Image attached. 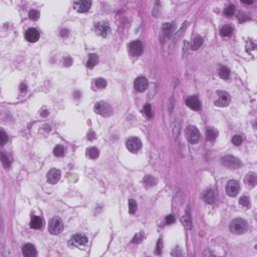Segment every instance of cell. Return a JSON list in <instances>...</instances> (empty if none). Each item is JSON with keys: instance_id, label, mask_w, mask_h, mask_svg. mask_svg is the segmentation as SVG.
I'll list each match as a JSON object with an SVG mask.
<instances>
[{"instance_id": "cell-1", "label": "cell", "mask_w": 257, "mask_h": 257, "mask_svg": "<svg viewBox=\"0 0 257 257\" xmlns=\"http://www.w3.org/2000/svg\"><path fill=\"white\" fill-rule=\"evenodd\" d=\"M229 229L233 234H243L248 229V223L242 218H236L230 222Z\"/></svg>"}, {"instance_id": "cell-2", "label": "cell", "mask_w": 257, "mask_h": 257, "mask_svg": "<svg viewBox=\"0 0 257 257\" xmlns=\"http://www.w3.org/2000/svg\"><path fill=\"white\" fill-rule=\"evenodd\" d=\"M94 111L102 117H110L113 115V107L106 102H98L94 105Z\"/></svg>"}, {"instance_id": "cell-3", "label": "cell", "mask_w": 257, "mask_h": 257, "mask_svg": "<svg viewBox=\"0 0 257 257\" xmlns=\"http://www.w3.org/2000/svg\"><path fill=\"white\" fill-rule=\"evenodd\" d=\"M88 238L84 234H76L73 235L69 240V246L73 248H78V249H82L88 245Z\"/></svg>"}, {"instance_id": "cell-4", "label": "cell", "mask_w": 257, "mask_h": 257, "mask_svg": "<svg viewBox=\"0 0 257 257\" xmlns=\"http://www.w3.org/2000/svg\"><path fill=\"white\" fill-rule=\"evenodd\" d=\"M48 231L52 235H59L63 231V222L59 217H53L48 223Z\"/></svg>"}, {"instance_id": "cell-5", "label": "cell", "mask_w": 257, "mask_h": 257, "mask_svg": "<svg viewBox=\"0 0 257 257\" xmlns=\"http://www.w3.org/2000/svg\"><path fill=\"white\" fill-rule=\"evenodd\" d=\"M221 163H222L223 166H225V167L229 168L231 170H236V169H238V168H240L242 166L240 160L236 158V157H233V156L222 157Z\"/></svg>"}, {"instance_id": "cell-6", "label": "cell", "mask_w": 257, "mask_h": 257, "mask_svg": "<svg viewBox=\"0 0 257 257\" xmlns=\"http://www.w3.org/2000/svg\"><path fill=\"white\" fill-rule=\"evenodd\" d=\"M217 94H218V99L214 102L215 106L223 107H227L228 105H229L230 101H231V97H230V94H228L227 92L218 90Z\"/></svg>"}, {"instance_id": "cell-7", "label": "cell", "mask_w": 257, "mask_h": 257, "mask_svg": "<svg viewBox=\"0 0 257 257\" xmlns=\"http://www.w3.org/2000/svg\"><path fill=\"white\" fill-rule=\"evenodd\" d=\"M186 137H187V140L189 141V143L196 144L199 141V139H200V133H199L198 128L196 127L189 126L186 128Z\"/></svg>"}, {"instance_id": "cell-8", "label": "cell", "mask_w": 257, "mask_h": 257, "mask_svg": "<svg viewBox=\"0 0 257 257\" xmlns=\"http://www.w3.org/2000/svg\"><path fill=\"white\" fill-rule=\"evenodd\" d=\"M141 148H142V142L139 138H136V137H133V138H130L127 141V149L131 153H138Z\"/></svg>"}, {"instance_id": "cell-9", "label": "cell", "mask_w": 257, "mask_h": 257, "mask_svg": "<svg viewBox=\"0 0 257 257\" xmlns=\"http://www.w3.org/2000/svg\"><path fill=\"white\" fill-rule=\"evenodd\" d=\"M128 51H130L132 56L138 57L142 54L143 52V44L141 41L139 40H135L132 41V42L128 44Z\"/></svg>"}, {"instance_id": "cell-10", "label": "cell", "mask_w": 257, "mask_h": 257, "mask_svg": "<svg viewBox=\"0 0 257 257\" xmlns=\"http://www.w3.org/2000/svg\"><path fill=\"white\" fill-rule=\"evenodd\" d=\"M239 189H240V185L238 182L236 180H230L226 186V193L228 194V196L235 197L238 194Z\"/></svg>"}, {"instance_id": "cell-11", "label": "cell", "mask_w": 257, "mask_h": 257, "mask_svg": "<svg viewBox=\"0 0 257 257\" xmlns=\"http://www.w3.org/2000/svg\"><path fill=\"white\" fill-rule=\"evenodd\" d=\"M73 6L76 11L81 12V13H85V12H88L89 10L90 6H92V1H89V0H80V1L74 2Z\"/></svg>"}, {"instance_id": "cell-12", "label": "cell", "mask_w": 257, "mask_h": 257, "mask_svg": "<svg viewBox=\"0 0 257 257\" xmlns=\"http://www.w3.org/2000/svg\"><path fill=\"white\" fill-rule=\"evenodd\" d=\"M94 28H96V31L98 34L101 35L102 37H107L111 31V27L107 22H98L96 24Z\"/></svg>"}, {"instance_id": "cell-13", "label": "cell", "mask_w": 257, "mask_h": 257, "mask_svg": "<svg viewBox=\"0 0 257 257\" xmlns=\"http://www.w3.org/2000/svg\"><path fill=\"white\" fill-rule=\"evenodd\" d=\"M134 85H135V89L138 90L140 93H143L145 92L148 86H149V81H147L146 77L144 76H139L137 77L135 80V82H134Z\"/></svg>"}, {"instance_id": "cell-14", "label": "cell", "mask_w": 257, "mask_h": 257, "mask_svg": "<svg viewBox=\"0 0 257 257\" xmlns=\"http://www.w3.org/2000/svg\"><path fill=\"white\" fill-rule=\"evenodd\" d=\"M186 105L193 111H199L201 109V102H200V99L198 98V97H196V96L189 97L187 99H186Z\"/></svg>"}, {"instance_id": "cell-15", "label": "cell", "mask_w": 257, "mask_h": 257, "mask_svg": "<svg viewBox=\"0 0 257 257\" xmlns=\"http://www.w3.org/2000/svg\"><path fill=\"white\" fill-rule=\"evenodd\" d=\"M60 179V171L57 169H51L50 171L47 173V182L49 184H55L59 181Z\"/></svg>"}, {"instance_id": "cell-16", "label": "cell", "mask_w": 257, "mask_h": 257, "mask_svg": "<svg viewBox=\"0 0 257 257\" xmlns=\"http://www.w3.org/2000/svg\"><path fill=\"white\" fill-rule=\"evenodd\" d=\"M25 39L28 42H36L39 39V32L35 28H29L25 32Z\"/></svg>"}, {"instance_id": "cell-17", "label": "cell", "mask_w": 257, "mask_h": 257, "mask_svg": "<svg viewBox=\"0 0 257 257\" xmlns=\"http://www.w3.org/2000/svg\"><path fill=\"white\" fill-rule=\"evenodd\" d=\"M218 196L217 193L214 191L213 189H209L204 193V200L206 201V203L208 204H214L215 202L217 201Z\"/></svg>"}, {"instance_id": "cell-18", "label": "cell", "mask_w": 257, "mask_h": 257, "mask_svg": "<svg viewBox=\"0 0 257 257\" xmlns=\"http://www.w3.org/2000/svg\"><path fill=\"white\" fill-rule=\"evenodd\" d=\"M22 254L26 257H34L36 256L37 252H36V249H35V246L32 245L30 243H27L25 244L23 247H22Z\"/></svg>"}, {"instance_id": "cell-19", "label": "cell", "mask_w": 257, "mask_h": 257, "mask_svg": "<svg viewBox=\"0 0 257 257\" xmlns=\"http://www.w3.org/2000/svg\"><path fill=\"white\" fill-rule=\"evenodd\" d=\"M245 184L248 188H254L256 184H257V177L254 173H249L247 174V176L245 177Z\"/></svg>"}, {"instance_id": "cell-20", "label": "cell", "mask_w": 257, "mask_h": 257, "mask_svg": "<svg viewBox=\"0 0 257 257\" xmlns=\"http://www.w3.org/2000/svg\"><path fill=\"white\" fill-rule=\"evenodd\" d=\"M98 63V56L94 53H92V54L89 55V59L86 61V68H94V66Z\"/></svg>"}, {"instance_id": "cell-21", "label": "cell", "mask_w": 257, "mask_h": 257, "mask_svg": "<svg viewBox=\"0 0 257 257\" xmlns=\"http://www.w3.org/2000/svg\"><path fill=\"white\" fill-rule=\"evenodd\" d=\"M42 225H43V222H42V219L38 216H33L31 218V221H30V227L33 228V229H41L42 228Z\"/></svg>"}, {"instance_id": "cell-22", "label": "cell", "mask_w": 257, "mask_h": 257, "mask_svg": "<svg viewBox=\"0 0 257 257\" xmlns=\"http://www.w3.org/2000/svg\"><path fill=\"white\" fill-rule=\"evenodd\" d=\"M203 42H204V39H203L202 36L198 35L196 37H194L192 42H191V49H193V50H197V49L201 47Z\"/></svg>"}, {"instance_id": "cell-23", "label": "cell", "mask_w": 257, "mask_h": 257, "mask_svg": "<svg viewBox=\"0 0 257 257\" xmlns=\"http://www.w3.org/2000/svg\"><path fill=\"white\" fill-rule=\"evenodd\" d=\"M217 136H218V131L216 130V128H214L212 127L207 128V131H206L207 140L208 141H214L215 139L217 138Z\"/></svg>"}, {"instance_id": "cell-24", "label": "cell", "mask_w": 257, "mask_h": 257, "mask_svg": "<svg viewBox=\"0 0 257 257\" xmlns=\"http://www.w3.org/2000/svg\"><path fill=\"white\" fill-rule=\"evenodd\" d=\"M143 182L146 187H154V186L157 184V180L154 176H151V175H147L144 177L143 179Z\"/></svg>"}, {"instance_id": "cell-25", "label": "cell", "mask_w": 257, "mask_h": 257, "mask_svg": "<svg viewBox=\"0 0 257 257\" xmlns=\"http://www.w3.org/2000/svg\"><path fill=\"white\" fill-rule=\"evenodd\" d=\"M233 33V27L230 25H224L220 30V35L222 37H229Z\"/></svg>"}, {"instance_id": "cell-26", "label": "cell", "mask_w": 257, "mask_h": 257, "mask_svg": "<svg viewBox=\"0 0 257 257\" xmlns=\"http://www.w3.org/2000/svg\"><path fill=\"white\" fill-rule=\"evenodd\" d=\"M99 155V151L97 148H89L88 151H86V156L89 157V159H97Z\"/></svg>"}, {"instance_id": "cell-27", "label": "cell", "mask_w": 257, "mask_h": 257, "mask_svg": "<svg viewBox=\"0 0 257 257\" xmlns=\"http://www.w3.org/2000/svg\"><path fill=\"white\" fill-rule=\"evenodd\" d=\"M219 76H220L221 78L223 80H228L230 76V70L226 66H221L220 69H219Z\"/></svg>"}, {"instance_id": "cell-28", "label": "cell", "mask_w": 257, "mask_h": 257, "mask_svg": "<svg viewBox=\"0 0 257 257\" xmlns=\"http://www.w3.org/2000/svg\"><path fill=\"white\" fill-rule=\"evenodd\" d=\"M94 85H96L98 89H102L107 86V81L102 77H98L97 80H94Z\"/></svg>"}, {"instance_id": "cell-29", "label": "cell", "mask_w": 257, "mask_h": 257, "mask_svg": "<svg viewBox=\"0 0 257 257\" xmlns=\"http://www.w3.org/2000/svg\"><path fill=\"white\" fill-rule=\"evenodd\" d=\"M137 209H138L137 202L134 200V199H130V200H128V212L131 214H135L137 212Z\"/></svg>"}, {"instance_id": "cell-30", "label": "cell", "mask_w": 257, "mask_h": 257, "mask_svg": "<svg viewBox=\"0 0 257 257\" xmlns=\"http://www.w3.org/2000/svg\"><path fill=\"white\" fill-rule=\"evenodd\" d=\"M53 154H54V156H56V157L64 156V154H65L64 148L61 146V145H57V146L54 148V150H53Z\"/></svg>"}, {"instance_id": "cell-31", "label": "cell", "mask_w": 257, "mask_h": 257, "mask_svg": "<svg viewBox=\"0 0 257 257\" xmlns=\"http://www.w3.org/2000/svg\"><path fill=\"white\" fill-rule=\"evenodd\" d=\"M239 204L244 208H248V207H250V199L247 196H243L239 199Z\"/></svg>"}, {"instance_id": "cell-32", "label": "cell", "mask_w": 257, "mask_h": 257, "mask_svg": "<svg viewBox=\"0 0 257 257\" xmlns=\"http://www.w3.org/2000/svg\"><path fill=\"white\" fill-rule=\"evenodd\" d=\"M172 32V24L171 23H165L163 25V33L166 37H169Z\"/></svg>"}, {"instance_id": "cell-33", "label": "cell", "mask_w": 257, "mask_h": 257, "mask_svg": "<svg viewBox=\"0 0 257 257\" xmlns=\"http://www.w3.org/2000/svg\"><path fill=\"white\" fill-rule=\"evenodd\" d=\"M234 13H235V6L232 5V4L228 5L227 8L225 9V11H224V14L226 16H228V17H230V16H233Z\"/></svg>"}, {"instance_id": "cell-34", "label": "cell", "mask_w": 257, "mask_h": 257, "mask_svg": "<svg viewBox=\"0 0 257 257\" xmlns=\"http://www.w3.org/2000/svg\"><path fill=\"white\" fill-rule=\"evenodd\" d=\"M143 239H144V234H143V232H139V233H137L135 236H134V238L132 239V242L133 243H141L143 241Z\"/></svg>"}, {"instance_id": "cell-35", "label": "cell", "mask_w": 257, "mask_h": 257, "mask_svg": "<svg viewBox=\"0 0 257 257\" xmlns=\"http://www.w3.org/2000/svg\"><path fill=\"white\" fill-rule=\"evenodd\" d=\"M144 114L147 115L148 118H152L153 117V110L150 103H147L144 107Z\"/></svg>"}, {"instance_id": "cell-36", "label": "cell", "mask_w": 257, "mask_h": 257, "mask_svg": "<svg viewBox=\"0 0 257 257\" xmlns=\"http://www.w3.org/2000/svg\"><path fill=\"white\" fill-rule=\"evenodd\" d=\"M256 49V44L253 42V41H251V40H249V42H247V44H246V51H247V53H252V51H254Z\"/></svg>"}, {"instance_id": "cell-37", "label": "cell", "mask_w": 257, "mask_h": 257, "mask_svg": "<svg viewBox=\"0 0 257 257\" xmlns=\"http://www.w3.org/2000/svg\"><path fill=\"white\" fill-rule=\"evenodd\" d=\"M7 141H8V135L3 130H1L0 131V142H1V146H4Z\"/></svg>"}, {"instance_id": "cell-38", "label": "cell", "mask_w": 257, "mask_h": 257, "mask_svg": "<svg viewBox=\"0 0 257 257\" xmlns=\"http://www.w3.org/2000/svg\"><path fill=\"white\" fill-rule=\"evenodd\" d=\"M2 164L5 168H9L10 165H11V162H10V159L8 158V156H6L4 153H2Z\"/></svg>"}, {"instance_id": "cell-39", "label": "cell", "mask_w": 257, "mask_h": 257, "mask_svg": "<svg viewBox=\"0 0 257 257\" xmlns=\"http://www.w3.org/2000/svg\"><path fill=\"white\" fill-rule=\"evenodd\" d=\"M162 249H163V240L159 239L158 242H157V245H156L155 253H156L157 255H160V254L162 253Z\"/></svg>"}, {"instance_id": "cell-40", "label": "cell", "mask_w": 257, "mask_h": 257, "mask_svg": "<svg viewBox=\"0 0 257 257\" xmlns=\"http://www.w3.org/2000/svg\"><path fill=\"white\" fill-rule=\"evenodd\" d=\"M242 137L241 136H239V135H236L234 136L233 138H232V143H233V145H235V146H240V145L242 144Z\"/></svg>"}, {"instance_id": "cell-41", "label": "cell", "mask_w": 257, "mask_h": 257, "mask_svg": "<svg viewBox=\"0 0 257 257\" xmlns=\"http://www.w3.org/2000/svg\"><path fill=\"white\" fill-rule=\"evenodd\" d=\"M28 16H29V18L31 19V20H37L39 18V12L37 11V10H30L29 11V13H28Z\"/></svg>"}, {"instance_id": "cell-42", "label": "cell", "mask_w": 257, "mask_h": 257, "mask_svg": "<svg viewBox=\"0 0 257 257\" xmlns=\"http://www.w3.org/2000/svg\"><path fill=\"white\" fill-rule=\"evenodd\" d=\"M186 25H187V22H184V23H183V25H182V27L180 28L179 30L177 31L175 37H174V39H175V40H178V39L180 38V37L182 36V34H183V31H184V29L186 28Z\"/></svg>"}, {"instance_id": "cell-43", "label": "cell", "mask_w": 257, "mask_h": 257, "mask_svg": "<svg viewBox=\"0 0 257 257\" xmlns=\"http://www.w3.org/2000/svg\"><path fill=\"white\" fill-rule=\"evenodd\" d=\"M182 223H183L184 226H186L187 228H190V225H191L190 218L188 216H183V217H182Z\"/></svg>"}, {"instance_id": "cell-44", "label": "cell", "mask_w": 257, "mask_h": 257, "mask_svg": "<svg viewBox=\"0 0 257 257\" xmlns=\"http://www.w3.org/2000/svg\"><path fill=\"white\" fill-rule=\"evenodd\" d=\"M175 222V217H174V215H168L167 217H166V223H167L168 225L172 224V223Z\"/></svg>"}, {"instance_id": "cell-45", "label": "cell", "mask_w": 257, "mask_h": 257, "mask_svg": "<svg viewBox=\"0 0 257 257\" xmlns=\"http://www.w3.org/2000/svg\"><path fill=\"white\" fill-rule=\"evenodd\" d=\"M238 19H239L240 22H243V21H245V20L248 19V16L245 13H243V12H240V13L238 14Z\"/></svg>"}, {"instance_id": "cell-46", "label": "cell", "mask_w": 257, "mask_h": 257, "mask_svg": "<svg viewBox=\"0 0 257 257\" xmlns=\"http://www.w3.org/2000/svg\"><path fill=\"white\" fill-rule=\"evenodd\" d=\"M63 64L65 66H70L72 64V57H69V56H66L64 57V59H63Z\"/></svg>"}, {"instance_id": "cell-47", "label": "cell", "mask_w": 257, "mask_h": 257, "mask_svg": "<svg viewBox=\"0 0 257 257\" xmlns=\"http://www.w3.org/2000/svg\"><path fill=\"white\" fill-rule=\"evenodd\" d=\"M59 34H60V36H61V37H68V36L69 35V31H68V29H65V28H64V29H61V30H60V33H59Z\"/></svg>"}, {"instance_id": "cell-48", "label": "cell", "mask_w": 257, "mask_h": 257, "mask_svg": "<svg viewBox=\"0 0 257 257\" xmlns=\"http://www.w3.org/2000/svg\"><path fill=\"white\" fill-rule=\"evenodd\" d=\"M96 134H94V132H93V131H89V134H88V139L89 140V141H93V140H94L96 139Z\"/></svg>"}, {"instance_id": "cell-49", "label": "cell", "mask_w": 257, "mask_h": 257, "mask_svg": "<svg viewBox=\"0 0 257 257\" xmlns=\"http://www.w3.org/2000/svg\"><path fill=\"white\" fill-rule=\"evenodd\" d=\"M19 89H20V92H21V93H25L26 90H27V85H26L25 84H23V82H22V84L20 85Z\"/></svg>"}, {"instance_id": "cell-50", "label": "cell", "mask_w": 257, "mask_h": 257, "mask_svg": "<svg viewBox=\"0 0 257 257\" xmlns=\"http://www.w3.org/2000/svg\"><path fill=\"white\" fill-rule=\"evenodd\" d=\"M173 107H174V99H173V98H170V109H169V111H172Z\"/></svg>"}, {"instance_id": "cell-51", "label": "cell", "mask_w": 257, "mask_h": 257, "mask_svg": "<svg viewBox=\"0 0 257 257\" xmlns=\"http://www.w3.org/2000/svg\"><path fill=\"white\" fill-rule=\"evenodd\" d=\"M40 115H42V117H47V115H49V111H48L47 110H43V111L40 113Z\"/></svg>"}, {"instance_id": "cell-52", "label": "cell", "mask_w": 257, "mask_h": 257, "mask_svg": "<svg viewBox=\"0 0 257 257\" xmlns=\"http://www.w3.org/2000/svg\"><path fill=\"white\" fill-rule=\"evenodd\" d=\"M243 2L245 3V4H252V3H253V1H243Z\"/></svg>"}]
</instances>
